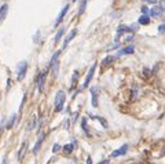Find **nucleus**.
<instances>
[{
  "mask_svg": "<svg viewBox=\"0 0 165 164\" xmlns=\"http://www.w3.org/2000/svg\"><path fill=\"white\" fill-rule=\"evenodd\" d=\"M65 101H66V92L63 91V90L57 91L55 98H54V108H55V112H61V110L63 109Z\"/></svg>",
  "mask_w": 165,
  "mask_h": 164,
  "instance_id": "nucleus-1",
  "label": "nucleus"
},
{
  "mask_svg": "<svg viewBox=\"0 0 165 164\" xmlns=\"http://www.w3.org/2000/svg\"><path fill=\"white\" fill-rule=\"evenodd\" d=\"M48 70H50V68H47L45 70H43V72H39L37 76H36V87H37V91L39 92H43V90H44L45 76H47Z\"/></svg>",
  "mask_w": 165,
  "mask_h": 164,
  "instance_id": "nucleus-2",
  "label": "nucleus"
},
{
  "mask_svg": "<svg viewBox=\"0 0 165 164\" xmlns=\"http://www.w3.org/2000/svg\"><path fill=\"white\" fill-rule=\"evenodd\" d=\"M96 62H94V64L91 65V68H89V70H88V73H87V76H85V80H84V83H83V86L77 90V92H80V91H83V90H85V88H88V84L91 83V80H92V76H94V73H95V69H96Z\"/></svg>",
  "mask_w": 165,
  "mask_h": 164,
  "instance_id": "nucleus-3",
  "label": "nucleus"
},
{
  "mask_svg": "<svg viewBox=\"0 0 165 164\" xmlns=\"http://www.w3.org/2000/svg\"><path fill=\"white\" fill-rule=\"evenodd\" d=\"M26 72H28V62L26 61H22V62H19L17 66V77L19 82H22L25 76H26Z\"/></svg>",
  "mask_w": 165,
  "mask_h": 164,
  "instance_id": "nucleus-4",
  "label": "nucleus"
},
{
  "mask_svg": "<svg viewBox=\"0 0 165 164\" xmlns=\"http://www.w3.org/2000/svg\"><path fill=\"white\" fill-rule=\"evenodd\" d=\"M69 9H70V6H69V4L63 6V7H62V10L59 11L58 17L55 18V22H54V26H59V25H61V22H62V21H63V18H65V15H66V14H67V11H69Z\"/></svg>",
  "mask_w": 165,
  "mask_h": 164,
  "instance_id": "nucleus-5",
  "label": "nucleus"
},
{
  "mask_svg": "<svg viewBox=\"0 0 165 164\" xmlns=\"http://www.w3.org/2000/svg\"><path fill=\"white\" fill-rule=\"evenodd\" d=\"M89 92H91V95H92V99H91V105L94 106V108H96V106L99 105L98 104V98H99V87L94 86L89 88Z\"/></svg>",
  "mask_w": 165,
  "mask_h": 164,
  "instance_id": "nucleus-6",
  "label": "nucleus"
},
{
  "mask_svg": "<svg viewBox=\"0 0 165 164\" xmlns=\"http://www.w3.org/2000/svg\"><path fill=\"white\" fill-rule=\"evenodd\" d=\"M131 32L130 31V26H127V25H118V28H117V33H116V37H114V40L118 41V39H120L123 35H125V33Z\"/></svg>",
  "mask_w": 165,
  "mask_h": 164,
  "instance_id": "nucleus-7",
  "label": "nucleus"
},
{
  "mask_svg": "<svg viewBox=\"0 0 165 164\" xmlns=\"http://www.w3.org/2000/svg\"><path fill=\"white\" fill-rule=\"evenodd\" d=\"M128 152V145H123L121 148H118V149H116V151L113 152L112 155H110V157H113V159H116V157H120V156H124L125 153Z\"/></svg>",
  "mask_w": 165,
  "mask_h": 164,
  "instance_id": "nucleus-8",
  "label": "nucleus"
},
{
  "mask_svg": "<svg viewBox=\"0 0 165 164\" xmlns=\"http://www.w3.org/2000/svg\"><path fill=\"white\" fill-rule=\"evenodd\" d=\"M135 51V46L132 44V46H127L124 47V48H120V50L117 51V55L116 57H121V55H128V54H134Z\"/></svg>",
  "mask_w": 165,
  "mask_h": 164,
  "instance_id": "nucleus-9",
  "label": "nucleus"
},
{
  "mask_svg": "<svg viewBox=\"0 0 165 164\" xmlns=\"http://www.w3.org/2000/svg\"><path fill=\"white\" fill-rule=\"evenodd\" d=\"M77 32H79L77 29H72L70 32L67 33V36L65 37V40H63V48H66V47H67V44H69V43H70V41L73 40L74 37H76Z\"/></svg>",
  "mask_w": 165,
  "mask_h": 164,
  "instance_id": "nucleus-10",
  "label": "nucleus"
},
{
  "mask_svg": "<svg viewBox=\"0 0 165 164\" xmlns=\"http://www.w3.org/2000/svg\"><path fill=\"white\" fill-rule=\"evenodd\" d=\"M44 138H45V135L43 134V132H40V134H39V138H37V141H36V143H35V146H33V153H35V155L40 151L41 143L44 142Z\"/></svg>",
  "mask_w": 165,
  "mask_h": 164,
  "instance_id": "nucleus-11",
  "label": "nucleus"
},
{
  "mask_svg": "<svg viewBox=\"0 0 165 164\" xmlns=\"http://www.w3.org/2000/svg\"><path fill=\"white\" fill-rule=\"evenodd\" d=\"M37 127V119H36V116L33 114L30 117V120H29V123H28V126H26V131L28 132H30V131H33L35 128Z\"/></svg>",
  "mask_w": 165,
  "mask_h": 164,
  "instance_id": "nucleus-12",
  "label": "nucleus"
},
{
  "mask_svg": "<svg viewBox=\"0 0 165 164\" xmlns=\"http://www.w3.org/2000/svg\"><path fill=\"white\" fill-rule=\"evenodd\" d=\"M7 13H8V4H6V3H4V4L0 6V23L4 21Z\"/></svg>",
  "mask_w": 165,
  "mask_h": 164,
  "instance_id": "nucleus-13",
  "label": "nucleus"
},
{
  "mask_svg": "<svg viewBox=\"0 0 165 164\" xmlns=\"http://www.w3.org/2000/svg\"><path fill=\"white\" fill-rule=\"evenodd\" d=\"M15 121H17V113H13V114H11V116L8 117V120H7L6 128H7V130H11V128L15 126Z\"/></svg>",
  "mask_w": 165,
  "mask_h": 164,
  "instance_id": "nucleus-14",
  "label": "nucleus"
},
{
  "mask_svg": "<svg viewBox=\"0 0 165 164\" xmlns=\"http://www.w3.org/2000/svg\"><path fill=\"white\" fill-rule=\"evenodd\" d=\"M63 35H65V26H61L58 31H57L55 37H54V43H55V44H58L59 41H61V39H62Z\"/></svg>",
  "mask_w": 165,
  "mask_h": 164,
  "instance_id": "nucleus-15",
  "label": "nucleus"
},
{
  "mask_svg": "<svg viewBox=\"0 0 165 164\" xmlns=\"http://www.w3.org/2000/svg\"><path fill=\"white\" fill-rule=\"evenodd\" d=\"M161 14H162V10H161L160 6H154V7L150 10V15H152V17H154V18L160 17Z\"/></svg>",
  "mask_w": 165,
  "mask_h": 164,
  "instance_id": "nucleus-16",
  "label": "nucleus"
},
{
  "mask_svg": "<svg viewBox=\"0 0 165 164\" xmlns=\"http://www.w3.org/2000/svg\"><path fill=\"white\" fill-rule=\"evenodd\" d=\"M74 148H76V145L72 142V143H66L62 149H63V152H65L66 155H72V153H73V151H74Z\"/></svg>",
  "mask_w": 165,
  "mask_h": 164,
  "instance_id": "nucleus-17",
  "label": "nucleus"
},
{
  "mask_svg": "<svg viewBox=\"0 0 165 164\" xmlns=\"http://www.w3.org/2000/svg\"><path fill=\"white\" fill-rule=\"evenodd\" d=\"M26 151H28V142L25 141L22 143V146H21V149H19V152H18V159L21 160L25 156V153H26Z\"/></svg>",
  "mask_w": 165,
  "mask_h": 164,
  "instance_id": "nucleus-18",
  "label": "nucleus"
},
{
  "mask_svg": "<svg viewBox=\"0 0 165 164\" xmlns=\"http://www.w3.org/2000/svg\"><path fill=\"white\" fill-rule=\"evenodd\" d=\"M114 59H116V57H113V55H107L106 58L102 61V66H105V68H106V66H109V65L112 64Z\"/></svg>",
  "mask_w": 165,
  "mask_h": 164,
  "instance_id": "nucleus-19",
  "label": "nucleus"
},
{
  "mask_svg": "<svg viewBox=\"0 0 165 164\" xmlns=\"http://www.w3.org/2000/svg\"><path fill=\"white\" fill-rule=\"evenodd\" d=\"M138 23L139 25H149V23H150V18H149V15H142V17L138 19Z\"/></svg>",
  "mask_w": 165,
  "mask_h": 164,
  "instance_id": "nucleus-20",
  "label": "nucleus"
},
{
  "mask_svg": "<svg viewBox=\"0 0 165 164\" xmlns=\"http://www.w3.org/2000/svg\"><path fill=\"white\" fill-rule=\"evenodd\" d=\"M85 9H87V0H81L80 4H79V15L84 14Z\"/></svg>",
  "mask_w": 165,
  "mask_h": 164,
  "instance_id": "nucleus-21",
  "label": "nucleus"
},
{
  "mask_svg": "<svg viewBox=\"0 0 165 164\" xmlns=\"http://www.w3.org/2000/svg\"><path fill=\"white\" fill-rule=\"evenodd\" d=\"M87 121H88V119L87 117H83L81 119V128H83V131H84L85 135H88V128H87Z\"/></svg>",
  "mask_w": 165,
  "mask_h": 164,
  "instance_id": "nucleus-22",
  "label": "nucleus"
},
{
  "mask_svg": "<svg viewBox=\"0 0 165 164\" xmlns=\"http://www.w3.org/2000/svg\"><path fill=\"white\" fill-rule=\"evenodd\" d=\"M77 80H79V70H76V72L73 73V76H72V87H70V90H73V88H74Z\"/></svg>",
  "mask_w": 165,
  "mask_h": 164,
  "instance_id": "nucleus-23",
  "label": "nucleus"
},
{
  "mask_svg": "<svg viewBox=\"0 0 165 164\" xmlns=\"http://www.w3.org/2000/svg\"><path fill=\"white\" fill-rule=\"evenodd\" d=\"M40 36H41L40 31H37V32L35 33V36L32 37V40H33V43H35V44H39V41H40Z\"/></svg>",
  "mask_w": 165,
  "mask_h": 164,
  "instance_id": "nucleus-24",
  "label": "nucleus"
},
{
  "mask_svg": "<svg viewBox=\"0 0 165 164\" xmlns=\"http://www.w3.org/2000/svg\"><path fill=\"white\" fill-rule=\"evenodd\" d=\"M95 119H96L98 121H101V124H102V126H103L105 128H107V123H106V120H105L103 117H95Z\"/></svg>",
  "mask_w": 165,
  "mask_h": 164,
  "instance_id": "nucleus-25",
  "label": "nucleus"
},
{
  "mask_svg": "<svg viewBox=\"0 0 165 164\" xmlns=\"http://www.w3.org/2000/svg\"><path fill=\"white\" fill-rule=\"evenodd\" d=\"M61 149H62V148H61V145H58V143H55V145L52 146V152H54V153H58Z\"/></svg>",
  "mask_w": 165,
  "mask_h": 164,
  "instance_id": "nucleus-26",
  "label": "nucleus"
},
{
  "mask_svg": "<svg viewBox=\"0 0 165 164\" xmlns=\"http://www.w3.org/2000/svg\"><path fill=\"white\" fill-rule=\"evenodd\" d=\"M140 11H142V14L143 15H147V14H150V10L146 7V6H143L142 9H140Z\"/></svg>",
  "mask_w": 165,
  "mask_h": 164,
  "instance_id": "nucleus-27",
  "label": "nucleus"
},
{
  "mask_svg": "<svg viewBox=\"0 0 165 164\" xmlns=\"http://www.w3.org/2000/svg\"><path fill=\"white\" fill-rule=\"evenodd\" d=\"M158 32L162 33V35H165V23H161L160 26H158Z\"/></svg>",
  "mask_w": 165,
  "mask_h": 164,
  "instance_id": "nucleus-28",
  "label": "nucleus"
},
{
  "mask_svg": "<svg viewBox=\"0 0 165 164\" xmlns=\"http://www.w3.org/2000/svg\"><path fill=\"white\" fill-rule=\"evenodd\" d=\"M77 119H79V113H77V112H74V113L72 114V121H73V123H74V121H77Z\"/></svg>",
  "mask_w": 165,
  "mask_h": 164,
  "instance_id": "nucleus-29",
  "label": "nucleus"
},
{
  "mask_svg": "<svg viewBox=\"0 0 165 164\" xmlns=\"http://www.w3.org/2000/svg\"><path fill=\"white\" fill-rule=\"evenodd\" d=\"M132 39H134V33H132V35H130V36L127 37V39L124 40V43H130V41L132 40Z\"/></svg>",
  "mask_w": 165,
  "mask_h": 164,
  "instance_id": "nucleus-30",
  "label": "nucleus"
},
{
  "mask_svg": "<svg viewBox=\"0 0 165 164\" xmlns=\"http://www.w3.org/2000/svg\"><path fill=\"white\" fill-rule=\"evenodd\" d=\"M160 7H161V10H162V13H164V11H165V0H161Z\"/></svg>",
  "mask_w": 165,
  "mask_h": 164,
  "instance_id": "nucleus-31",
  "label": "nucleus"
},
{
  "mask_svg": "<svg viewBox=\"0 0 165 164\" xmlns=\"http://www.w3.org/2000/svg\"><path fill=\"white\" fill-rule=\"evenodd\" d=\"M70 121H72L70 119H66V121H65V128H66V130L69 128V126H70Z\"/></svg>",
  "mask_w": 165,
  "mask_h": 164,
  "instance_id": "nucleus-32",
  "label": "nucleus"
},
{
  "mask_svg": "<svg viewBox=\"0 0 165 164\" xmlns=\"http://www.w3.org/2000/svg\"><path fill=\"white\" fill-rule=\"evenodd\" d=\"M142 1H146V3H152V4H154V6H156V3H157V0H142Z\"/></svg>",
  "mask_w": 165,
  "mask_h": 164,
  "instance_id": "nucleus-33",
  "label": "nucleus"
},
{
  "mask_svg": "<svg viewBox=\"0 0 165 164\" xmlns=\"http://www.w3.org/2000/svg\"><path fill=\"white\" fill-rule=\"evenodd\" d=\"M85 164H92V159H91V157H88V159H87V161H85Z\"/></svg>",
  "mask_w": 165,
  "mask_h": 164,
  "instance_id": "nucleus-34",
  "label": "nucleus"
},
{
  "mask_svg": "<svg viewBox=\"0 0 165 164\" xmlns=\"http://www.w3.org/2000/svg\"><path fill=\"white\" fill-rule=\"evenodd\" d=\"M98 164H109V160H102V161H99Z\"/></svg>",
  "mask_w": 165,
  "mask_h": 164,
  "instance_id": "nucleus-35",
  "label": "nucleus"
},
{
  "mask_svg": "<svg viewBox=\"0 0 165 164\" xmlns=\"http://www.w3.org/2000/svg\"><path fill=\"white\" fill-rule=\"evenodd\" d=\"M10 84H11V80L8 79V80H7V91H8V88H10Z\"/></svg>",
  "mask_w": 165,
  "mask_h": 164,
  "instance_id": "nucleus-36",
  "label": "nucleus"
},
{
  "mask_svg": "<svg viewBox=\"0 0 165 164\" xmlns=\"http://www.w3.org/2000/svg\"><path fill=\"white\" fill-rule=\"evenodd\" d=\"M1 164H7V159H6V157L3 159V163H1Z\"/></svg>",
  "mask_w": 165,
  "mask_h": 164,
  "instance_id": "nucleus-37",
  "label": "nucleus"
},
{
  "mask_svg": "<svg viewBox=\"0 0 165 164\" xmlns=\"http://www.w3.org/2000/svg\"><path fill=\"white\" fill-rule=\"evenodd\" d=\"M128 164H142V163H128Z\"/></svg>",
  "mask_w": 165,
  "mask_h": 164,
  "instance_id": "nucleus-38",
  "label": "nucleus"
},
{
  "mask_svg": "<svg viewBox=\"0 0 165 164\" xmlns=\"http://www.w3.org/2000/svg\"><path fill=\"white\" fill-rule=\"evenodd\" d=\"M72 1H73V3H76V1H77V0H72Z\"/></svg>",
  "mask_w": 165,
  "mask_h": 164,
  "instance_id": "nucleus-39",
  "label": "nucleus"
}]
</instances>
